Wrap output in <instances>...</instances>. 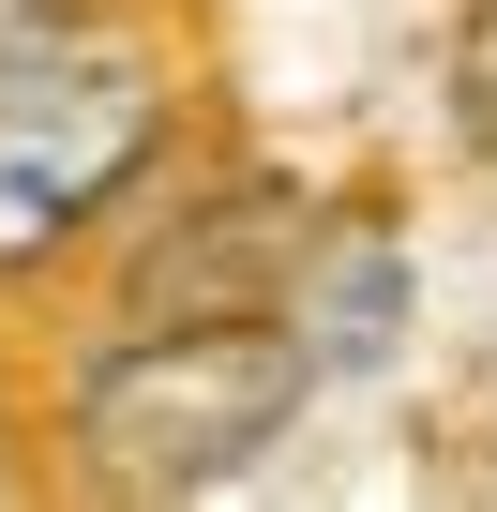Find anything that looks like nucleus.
<instances>
[{
    "label": "nucleus",
    "instance_id": "obj_1",
    "mask_svg": "<svg viewBox=\"0 0 497 512\" xmlns=\"http://www.w3.org/2000/svg\"><path fill=\"white\" fill-rule=\"evenodd\" d=\"M317 392V347L287 332V302L241 317H151L76 377V482L91 497H211L241 467H272L287 422Z\"/></svg>",
    "mask_w": 497,
    "mask_h": 512
},
{
    "label": "nucleus",
    "instance_id": "obj_2",
    "mask_svg": "<svg viewBox=\"0 0 497 512\" xmlns=\"http://www.w3.org/2000/svg\"><path fill=\"white\" fill-rule=\"evenodd\" d=\"M181 91L166 46L121 16H16L0 31V272H46L61 241H91L151 151H166Z\"/></svg>",
    "mask_w": 497,
    "mask_h": 512
},
{
    "label": "nucleus",
    "instance_id": "obj_3",
    "mask_svg": "<svg viewBox=\"0 0 497 512\" xmlns=\"http://www.w3.org/2000/svg\"><path fill=\"white\" fill-rule=\"evenodd\" d=\"M287 332L317 347V377L392 362V332H407V241H392V226H332V241H302V256H287Z\"/></svg>",
    "mask_w": 497,
    "mask_h": 512
},
{
    "label": "nucleus",
    "instance_id": "obj_4",
    "mask_svg": "<svg viewBox=\"0 0 497 512\" xmlns=\"http://www.w3.org/2000/svg\"><path fill=\"white\" fill-rule=\"evenodd\" d=\"M452 121H467V151H497V0L452 16Z\"/></svg>",
    "mask_w": 497,
    "mask_h": 512
}]
</instances>
